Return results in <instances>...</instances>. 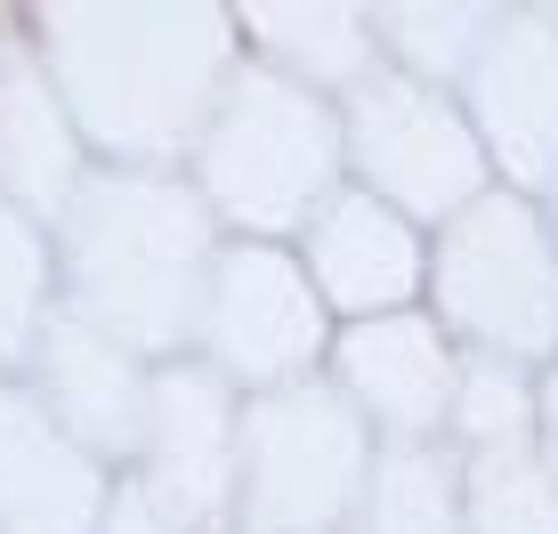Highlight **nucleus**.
<instances>
[]
</instances>
